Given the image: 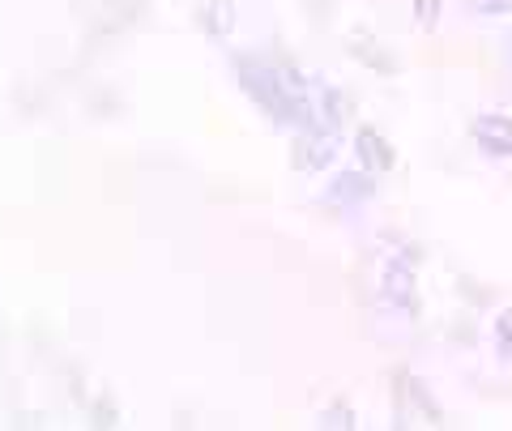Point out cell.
Masks as SVG:
<instances>
[{
    "mask_svg": "<svg viewBox=\"0 0 512 431\" xmlns=\"http://www.w3.org/2000/svg\"><path fill=\"white\" fill-rule=\"evenodd\" d=\"M470 133L478 137V146L491 154H512V120L508 116H478L470 124Z\"/></svg>",
    "mask_w": 512,
    "mask_h": 431,
    "instance_id": "1",
    "label": "cell"
},
{
    "mask_svg": "<svg viewBox=\"0 0 512 431\" xmlns=\"http://www.w3.org/2000/svg\"><path fill=\"white\" fill-rule=\"evenodd\" d=\"M355 146H359V158H363V167L372 171V175H380V171H389V167H393V146H389V141H384L380 133L363 129V133H359V141H355Z\"/></svg>",
    "mask_w": 512,
    "mask_h": 431,
    "instance_id": "2",
    "label": "cell"
},
{
    "mask_svg": "<svg viewBox=\"0 0 512 431\" xmlns=\"http://www.w3.org/2000/svg\"><path fill=\"white\" fill-rule=\"evenodd\" d=\"M372 171L367 175H359V171H346L342 180H338V188H333V201H342V205H350V201H367L372 197Z\"/></svg>",
    "mask_w": 512,
    "mask_h": 431,
    "instance_id": "3",
    "label": "cell"
},
{
    "mask_svg": "<svg viewBox=\"0 0 512 431\" xmlns=\"http://www.w3.org/2000/svg\"><path fill=\"white\" fill-rule=\"evenodd\" d=\"M201 26L210 30V35H227V30L235 26V13L227 0H210V5H201Z\"/></svg>",
    "mask_w": 512,
    "mask_h": 431,
    "instance_id": "4",
    "label": "cell"
},
{
    "mask_svg": "<svg viewBox=\"0 0 512 431\" xmlns=\"http://www.w3.org/2000/svg\"><path fill=\"white\" fill-rule=\"evenodd\" d=\"M355 56L363 60V65H376L380 73H393V69H397V60L384 56L380 43H372V39H355Z\"/></svg>",
    "mask_w": 512,
    "mask_h": 431,
    "instance_id": "5",
    "label": "cell"
},
{
    "mask_svg": "<svg viewBox=\"0 0 512 431\" xmlns=\"http://www.w3.org/2000/svg\"><path fill=\"white\" fill-rule=\"evenodd\" d=\"M325 116H329V124H346L350 116H355V103H350V94L325 90Z\"/></svg>",
    "mask_w": 512,
    "mask_h": 431,
    "instance_id": "6",
    "label": "cell"
},
{
    "mask_svg": "<svg viewBox=\"0 0 512 431\" xmlns=\"http://www.w3.org/2000/svg\"><path fill=\"white\" fill-rule=\"evenodd\" d=\"M410 295H414V274H406V269H393V274H389V299L410 303Z\"/></svg>",
    "mask_w": 512,
    "mask_h": 431,
    "instance_id": "7",
    "label": "cell"
},
{
    "mask_svg": "<svg viewBox=\"0 0 512 431\" xmlns=\"http://www.w3.org/2000/svg\"><path fill=\"white\" fill-rule=\"evenodd\" d=\"M495 338H500V350H504V359H512V308L495 321Z\"/></svg>",
    "mask_w": 512,
    "mask_h": 431,
    "instance_id": "8",
    "label": "cell"
},
{
    "mask_svg": "<svg viewBox=\"0 0 512 431\" xmlns=\"http://www.w3.org/2000/svg\"><path fill=\"white\" fill-rule=\"evenodd\" d=\"M414 13H419V26H436V18H440V0H414Z\"/></svg>",
    "mask_w": 512,
    "mask_h": 431,
    "instance_id": "9",
    "label": "cell"
},
{
    "mask_svg": "<svg viewBox=\"0 0 512 431\" xmlns=\"http://www.w3.org/2000/svg\"><path fill=\"white\" fill-rule=\"evenodd\" d=\"M470 5H478L483 13H504V9H512V0H470Z\"/></svg>",
    "mask_w": 512,
    "mask_h": 431,
    "instance_id": "10",
    "label": "cell"
}]
</instances>
